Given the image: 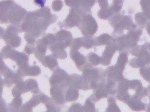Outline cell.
I'll return each mask as SVG.
<instances>
[{
  "label": "cell",
  "mask_w": 150,
  "mask_h": 112,
  "mask_svg": "<svg viewBox=\"0 0 150 112\" xmlns=\"http://www.w3.org/2000/svg\"><path fill=\"white\" fill-rule=\"evenodd\" d=\"M25 11L13 0L0 1V23H10L17 27L23 22Z\"/></svg>",
  "instance_id": "cell-1"
},
{
  "label": "cell",
  "mask_w": 150,
  "mask_h": 112,
  "mask_svg": "<svg viewBox=\"0 0 150 112\" xmlns=\"http://www.w3.org/2000/svg\"><path fill=\"white\" fill-rule=\"evenodd\" d=\"M129 80L124 78L119 82L117 86V99L126 104H127L132 96L129 93Z\"/></svg>",
  "instance_id": "cell-2"
},
{
  "label": "cell",
  "mask_w": 150,
  "mask_h": 112,
  "mask_svg": "<svg viewBox=\"0 0 150 112\" xmlns=\"http://www.w3.org/2000/svg\"><path fill=\"white\" fill-rule=\"evenodd\" d=\"M150 63V53H142L138 56L132 58L129 61V65L134 68H138Z\"/></svg>",
  "instance_id": "cell-3"
},
{
  "label": "cell",
  "mask_w": 150,
  "mask_h": 112,
  "mask_svg": "<svg viewBox=\"0 0 150 112\" xmlns=\"http://www.w3.org/2000/svg\"><path fill=\"white\" fill-rule=\"evenodd\" d=\"M127 104L134 111H145L146 106V104L142 102V99L134 95L131 96Z\"/></svg>",
  "instance_id": "cell-4"
},
{
  "label": "cell",
  "mask_w": 150,
  "mask_h": 112,
  "mask_svg": "<svg viewBox=\"0 0 150 112\" xmlns=\"http://www.w3.org/2000/svg\"><path fill=\"white\" fill-rule=\"evenodd\" d=\"M145 52L150 53V43L149 42H145L142 45H137L132 47L129 51V53L134 56H138L141 53Z\"/></svg>",
  "instance_id": "cell-5"
},
{
  "label": "cell",
  "mask_w": 150,
  "mask_h": 112,
  "mask_svg": "<svg viewBox=\"0 0 150 112\" xmlns=\"http://www.w3.org/2000/svg\"><path fill=\"white\" fill-rule=\"evenodd\" d=\"M129 52L127 51L120 52L117 63L115 65L118 68L123 71L125 70L126 64L128 62V56L129 55Z\"/></svg>",
  "instance_id": "cell-6"
},
{
  "label": "cell",
  "mask_w": 150,
  "mask_h": 112,
  "mask_svg": "<svg viewBox=\"0 0 150 112\" xmlns=\"http://www.w3.org/2000/svg\"><path fill=\"white\" fill-rule=\"evenodd\" d=\"M139 71L143 78L146 82H150V63L141 67Z\"/></svg>",
  "instance_id": "cell-7"
},
{
  "label": "cell",
  "mask_w": 150,
  "mask_h": 112,
  "mask_svg": "<svg viewBox=\"0 0 150 112\" xmlns=\"http://www.w3.org/2000/svg\"><path fill=\"white\" fill-rule=\"evenodd\" d=\"M143 87L142 83L141 80H129V89L136 92Z\"/></svg>",
  "instance_id": "cell-8"
},
{
  "label": "cell",
  "mask_w": 150,
  "mask_h": 112,
  "mask_svg": "<svg viewBox=\"0 0 150 112\" xmlns=\"http://www.w3.org/2000/svg\"><path fill=\"white\" fill-rule=\"evenodd\" d=\"M109 106L108 109H109V111L120 112V108L116 104L115 99L114 97H111L108 99Z\"/></svg>",
  "instance_id": "cell-9"
},
{
  "label": "cell",
  "mask_w": 150,
  "mask_h": 112,
  "mask_svg": "<svg viewBox=\"0 0 150 112\" xmlns=\"http://www.w3.org/2000/svg\"><path fill=\"white\" fill-rule=\"evenodd\" d=\"M134 95L141 99H143L144 98L148 96V89L147 88L143 87L139 90L135 92Z\"/></svg>",
  "instance_id": "cell-10"
},
{
  "label": "cell",
  "mask_w": 150,
  "mask_h": 112,
  "mask_svg": "<svg viewBox=\"0 0 150 112\" xmlns=\"http://www.w3.org/2000/svg\"><path fill=\"white\" fill-rule=\"evenodd\" d=\"M33 1L37 6L43 8L45 6L46 0H33Z\"/></svg>",
  "instance_id": "cell-11"
},
{
  "label": "cell",
  "mask_w": 150,
  "mask_h": 112,
  "mask_svg": "<svg viewBox=\"0 0 150 112\" xmlns=\"http://www.w3.org/2000/svg\"><path fill=\"white\" fill-rule=\"evenodd\" d=\"M146 30H147V32H148L150 37V23H149L147 25Z\"/></svg>",
  "instance_id": "cell-12"
},
{
  "label": "cell",
  "mask_w": 150,
  "mask_h": 112,
  "mask_svg": "<svg viewBox=\"0 0 150 112\" xmlns=\"http://www.w3.org/2000/svg\"><path fill=\"white\" fill-rule=\"evenodd\" d=\"M145 111L147 112H150V104H146V108Z\"/></svg>",
  "instance_id": "cell-13"
},
{
  "label": "cell",
  "mask_w": 150,
  "mask_h": 112,
  "mask_svg": "<svg viewBox=\"0 0 150 112\" xmlns=\"http://www.w3.org/2000/svg\"><path fill=\"white\" fill-rule=\"evenodd\" d=\"M147 89H148V97H149V99L150 102V85H149L148 87H147Z\"/></svg>",
  "instance_id": "cell-14"
},
{
  "label": "cell",
  "mask_w": 150,
  "mask_h": 112,
  "mask_svg": "<svg viewBox=\"0 0 150 112\" xmlns=\"http://www.w3.org/2000/svg\"></svg>",
  "instance_id": "cell-15"
}]
</instances>
